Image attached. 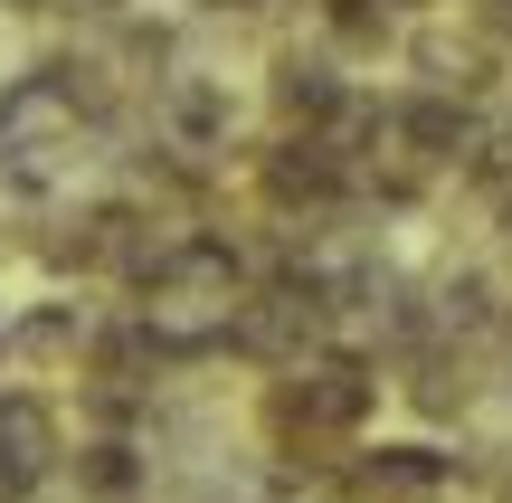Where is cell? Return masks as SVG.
Segmentation results:
<instances>
[{
	"label": "cell",
	"instance_id": "obj_1",
	"mask_svg": "<svg viewBox=\"0 0 512 503\" xmlns=\"http://www.w3.org/2000/svg\"><path fill=\"white\" fill-rule=\"evenodd\" d=\"M408 67H418V86H437V95H465V105H484V95L503 86V67H512V48L494 29H484L475 10H446V19H408Z\"/></svg>",
	"mask_w": 512,
	"mask_h": 503
},
{
	"label": "cell",
	"instance_id": "obj_2",
	"mask_svg": "<svg viewBox=\"0 0 512 503\" xmlns=\"http://www.w3.org/2000/svg\"><path fill=\"white\" fill-rule=\"evenodd\" d=\"M456 485H465V456L408 437V447H361L332 485V503H446Z\"/></svg>",
	"mask_w": 512,
	"mask_h": 503
},
{
	"label": "cell",
	"instance_id": "obj_3",
	"mask_svg": "<svg viewBox=\"0 0 512 503\" xmlns=\"http://www.w3.org/2000/svg\"><path fill=\"white\" fill-rule=\"evenodd\" d=\"M228 124H238V95H228V76H209V67H171L162 86H152V133H162L171 152H190V162L228 152Z\"/></svg>",
	"mask_w": 512,
	"mask_h": 503
},
{
	"label": "cell",
	"instance_id": "obj_4",
	"mask_svg": "<svg viewBox=\"0 0 512 503\" xmlns=\"http://www.w3.org/2000/svg\"><path fill=\"white\" fill-rule=\"evenodd\" d=\"M351 76H342V57L313 38V48H275V67H266V114H275V133H323L332 114L351 105Z\"/></svg>",
	"mask_w": 512,
	"mask_h": 503
},
{
	"label": "cell",
	"instance_id": "obj_5",
	"mask_svg": "<svg viewBox=\"0 0 512 503\" xmlns=\"http://www.w3.org/2000/svg\"><path fill=\"white\" fill-rule=\"evenodd\" d=\"M67 475H76V503H152V456L133 428H105V437H76L67 447Z\"/></svg>",
	"mask_w": 512,
	"mask_h": 503
},
{
	"label": "cell",
	"instance_id": "obj_6",
	"mask_svg": "<svg viewBox=\"0 0 512 503\" xmlns=\"http://www.w3.org/2000/svg\"><path fill=\"white\" fill-rule=\"evenodd\" d=\"M95 333H105V314H86V304H29L10 323V361H29V371H86Z\"/></svg>",
	"mask_w": 512,
	"mask_h": 503
},
{
	"label": "cell",
	"instance_id": "obj_7",
	"mask_svg": "<svg viewBox=\"0 0 512 503\" xmlns=\"http://www.w3.org/2000/svg\"><path fill=\"white\" fill-rule=\"evenodd\" d=\"M10 19H48V10H67V0H0Z\"/></svg>",
	"mask_w": 512,
	"mask_h": 503
},
{
	"label": "cell",
	"instance_id": "obj_8",
	"mask_svg": "<svg viewBox=\"0 0 512 503\" xmlns=\"http://www.w3.org/2000/svg\"><path fill=\"white\" fill-rule=\"evenodd\" d=\"M200 10H238V19H256V10H275V0H200Z\"/></svg>",
	"mask_w": 512,
	"mask_h": 503
},
{
	"label": "cell",
	"instance_id": "obj_9",
	"mask_svg": "<svg viewBox=\"0 0 512 503\" xmlns=\"http://www.w3.org/2000/svg\"><path fill=\"white\" fill-rule=\"evenodd\" d=\"M0 361H10V323H0Z\"/></svg>",
	"mask_w": 512,
	"mask_h": 503
},
{
	"label": "cell",
	"instance_id": "obj_10",
	"mask_svg": "<svg viewBox=\"0 0 512 503\" xmlns=\"http://www.w3.org/2000/svg\"><path fill=\"white\" fill-rule=\"evenodd\" d=\"M503 399H512V371H503Z\"/></svg>",
	"mask_w": 512,
	"mask_h": 503
}]
</instances>
